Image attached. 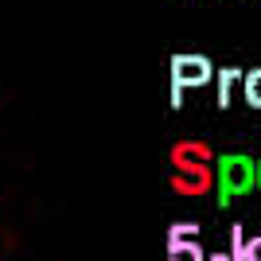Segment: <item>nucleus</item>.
Returning a JSON list of instances; mask_svg holds the SVG:
<instances>
[{"label":"nucleus","mask_w":261,"mask_h":261,"mask_svg":"<svg viewBox=\"0 0 261 261\" xmlns=\"http://www.w3.org/2000/svg\"><path fill=\"white\" fill-rule=\"evenodd\" d=\"M250 184H253V164L250 160H242V156L222 160V187L226 191H246Z\"/></svg>","instance_id":"obj_1"},{"label":"nucleus","mask_w":261,"mask_h":261,"mask_svg":"<svg viewBox=\"0 0 261 261\" xmlns=\"http://www.w3.org/2000/svg\"><path fill=\"white\" fill-rule=\"evenodd\" d=\"M250 257H253V261H261V246H250Z\"/></svg>","instance_id":"obj_3"},{"label":"nucleus","mask_w":261,"mask_h":261,"mask_svg":"<svg viewBox=\"0 0 261 261\" xmlns=\"http://www.w3.org/2000/svg\"><path fill=\"white\" fill-rule=\"evenodd\" d=\"M246 94H250V98L261 106V70H253V74L246 78Z\"/></svg>","instance_id":"obj_2"}]
</instances>
